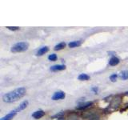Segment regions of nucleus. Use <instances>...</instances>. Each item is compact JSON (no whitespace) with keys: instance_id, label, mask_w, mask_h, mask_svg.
<instances>
[{"instance_id":"nucleus-1","label":"nucleus","mask_w":128,"mask_h":120,"mask_svg":"<svg viewBox=\"0 0 128 120\" xmlns=\"http://www.w3.org/2000/svg\"><path fill=\"white\" fill-rule=\"evenodd\" d=\"M26 94V88L25 87H19L14 90L13 91L8 92L2 96V101L7 103L18 101L19 99H21Z\"/></svg>"},{"instance_id":"nucleus-2","label":"nucleus","mask_w":128,"mask_h":120,"mask_svg":"<svg viewBox=\"0 0 128 120\" xmlns=\"http://www.w3.org/2000/svg\"><path fill=\"white\" fill-rule=\"evenodd\" d=\"M29 47V44L26 42H18V43L14 44L12 47H11V51L14 53L16 52H23V51L27 50Z\"/></svg>"},{"instance_id":"nucleus-3","label":"nucleus","mask_w":128,"mask_h":120,"mask_svg":"<svg viewBox=\"0 0 128 120\" xmlns=\"http://www.w3.org/2000/svg\"><path fill=\"white\" fill-rule=\"evenodd\" d=\"M65 93L63 92V91H57V92H55L53 96H52V99L53 100H60V99H63L65 98Z\"/></svg>"},{"instance_id":"nucleus-4","label":"nucleus","mask_w":128,"mask_h":120,"mask_svg":"<svg viewBox=\"0 0 128 120\" xmlns=\"http://www.w3.org/2000/svg\"><path fill=\"white\" fill-rule=\"evenodd\" d=\"M93 105V102H83L76 107V110H85L86 108H88L90 107H91Z\"/></svg>"},{"instance_id":"nucleus-5","label":"nucleus","mask_w":128,"mask_h":120,"mask_svg":"<svg viewBox=\"0 0 128 120\" xmlns=\"http://www.w3.org/2000/svg\"><path fill=\"white\" fill-rule=\"evenodd\" d=\"M17 110H11L10 113H8L7 115H5L4 117L0 119V120H11L14 116L17 115Z\"/></svg>"},{"instance_id":"nucleus-6","label":"nucleus","mask_w":128,"mask_h":120,"mask_svg":"<svg viewBox=\"0 0 128 120\" xmlns=\"http://www.w3.org/2000/svg\"><path fill=\"white\" fill-rule=\"evenodd\" d=\"M45 115V112L42 110H37V111H34V112L32 114V117L35 119H39L40 118H42Z\"/></svg>"},{"instance_id":"nucleus-7","label":"nucleus","mask_w":128,"mask_h":120,"mask_svg":"<svg viewBox=\"0 0 128 120\" xmlns=\"http://www.w3.org/2000/svg\"><path fill=\"white\" fill-rule=\"evenodd\" d=\"M65 69H66L65 65H54L51 67V70L52 71H59V70H65Z\"/></svg>"},{"instance_id":"nucleus-8","label":"nucleus","mask_w":128,"mask_h":120,"mask_svg":"<svg viewBox=\"0 0 128 120\" xmlns=\"http://www.w3.org/2000/svg\"><path fill=\"white\" fill-rule=\"evenodd\" d=\"M49 50V48L47 47H43L42 48H40V49L37 51V53H36V55L38 56H42L43 55H45V54L47 52V51Z\"/></svg>"},{"instance_id":"nucleus-9","label":"nucleus","mask_w":128,"mask_h":120,"mask_svg":"<svg viewBox=\"0 0 128 120\" xmlns=\"http://www.w3.org/2000/svg\"><path fill=\"white\" fill-rule=\"evenodd\" d=\"M28 103H29V102H28L27 100H26V101H23L22 103L19 105V107H18V109H17V111L19 112V111H22V110H24L25 108H27V107L28 106Z\"/></svg>"},{"instance_id":"nucleus-10","label":"nucleus","mask_w":128,"mask_h":120,"mask_svg":"<svg viewBox=\"0 0 128 120\" xmlns=\"http://www.w3.org/2000/svg\"><path fill=\"white\" fill-rule=\"evenodd\" d=\"M118 63H119V59L117 58V57H112L109 61V64L110 66H116Z\"/></svg>"},{"instance_id":"nucleus-11","label":"nucleus","mask_w":128,"mask_h":120,"mask_svg":"<svg viewBox=\"0 0 128 120\" xmlns=\"http://www.w3.org/2000/svg\"><path fill=\"white\" fill-rule=\"evenodd\" d=\"M119 77L123 80H127L128 79V70H123L119 74Z\"/></svg>"},{"instance_id":"nucleus-12","label":"nucleus","mask_w":128,"mask_h":120,"mask_svg":"<svg viewBox=\"0 0 128 120\" xmlns=\"http://www.w3.org/2000/svg\"><path fill=\"white\" fill-rule=\"evenodd\" d=\"M80 45H81V41H73V42H70L68 44V47L70 48H74V47H79Z\"/></svg>"},{"instance_id":"nucleus-13","label":"nucleus","mask_w":128,"mask_h":120,"mask_svg":"<svg viewBox=\"0 0 128 120\" xmlns=\"http://www.w3.org/2000/svg\"><path fill=\"white\" fill-rule=\"evenodd\" d=\"M78 79L80 81H86V80L90 79V76L87 75L86 74H81V75H78Z\"/></svg>"},{"instance_id":"nucleus-14","label":"nucleus","mask_w":128,"mask_h":120,"mask_svg":"<svg viewBox=\"0 0 128 120\" xmlns=\"http://www.w3.org/2000/svg\"><path fill=\"white\" fill-rule=\"evenodd\" d=\"M65 47H66V43L64 42H60V43L57 44L56 46H55L54 50H60L63 49V48H65Z\"/></svg>"},{"instance_id":"nucleus-15","label":"nucleus","mask_w":128,"mask_h":120,"mask_svg":"<svg viewBox=\"0 0 128 120\" xmlns=\"http://www.w3.org/2000/svg\"><path fill=\"white\" fill-rule=\"evenodd\" d=\"M48 59L50 60V61H55V60L57 59V55H55V54H51L48 56Z\"/></svg>"},{"instance_id":"nucleus-16","label":"nucleus","mask_w":128,"mask_h":120,"mask_svg":"<svg viewBox=\"0 0 128 120\" xmlns=\"http://www.w3.org/2000/svg\"><path fill=\"white\" fill-rule=\"evenodd\" d=\"M117 78H118V75H116V74H113L112 75H110V81L111 82H116V80H117Z\"/></svg>"},{"instance_id":"nucleus-17","label":"nucleus","mask_w":128,"mask_h":120,"mask_svg":"<svg viewBox=\"0 0 128 120\" xmlns=\"http://www.w3.org/2000/svg\"><path fill=\"white\" fill-rule=\"evenodd\" d=\"M63 114H64L63 111H60V113L56 114V115H54V116H53V118H58V119H60V117L62 116V115H63Z\"/></svg>"},{"instance_id":"nucleus-18","label":"nucleus","mask_w":128,"mask_h":120,"mask_svg":"<svg viewBox=\"0 0 128 120\" xmlns=\"http://www.w3.org/2000/svg\"><path fill=\"white\" fill-rule=\"evenodd\" d=\"M7 29H9L11 30H17L19 29V27H7Z\"/></svg>"},{"instance_id":"nucleus-19","label":"nucleus","mask_w":128,"mask_h":120,"mask_svg":"<svg viewBox=\"0 0 128 120\" xmlns=\"http://www.w3.org/2000/svg\"><path fill=\"white\" fill-rule=\"evenodd\" d=\"M98 90V87H93V88H92V90H93V91H95V94H97Z\"/></svg>"},{"instance_id":"nucleus-20","label":"nucleus","mask_w":128,"mask_h":120,"mask_svg":"<svg viewBox=\"0 0 128 120\" xmlns=\"http://www.w3.org/2000/svg\"><path fill=\"white\" fill-rule=\"evenodd\" d=\"M125 95H128V91H127V92L125 93Z\"/></svg>"},{"instance_id":"nucleus-21","label":"nucleus","mask_w":128,"mask_h":120,"mask_svg":"<svg viewBox=\"0 0 128 120\" xmlns=\"http://www.w3.org/2000/svg\"><path fill=\"white\" fill-rule=\"evenodd\" d=\"M59 120H64L63 119H62V118H60V119H59Z\"/></svg>"}]
</instances>
